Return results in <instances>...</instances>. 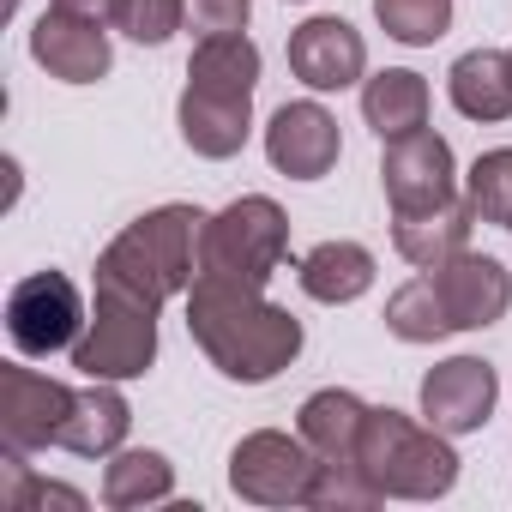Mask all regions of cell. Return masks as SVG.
<instances>
[{
    "label": "cell",
    "mask_w": 512,
    "mask_h": 512,
    "mask_svg": "<svg viewBox=\"0 0 512 512\" xmlns=\"http://www.w3.org/2000/svg\"><path fill=\"white\" fill-rule=\"evenodd\" d=\"M187 332L211 356V368L241 386H266L302 356V320L290 308H278L253 284H229L205 272L187 290Z\"/></svg>",
    "instance_id": "cell-1"
},
{
    "label": "cell",
    "mask_w": 512,
    "mask_h": 512,
    "mask_svg": "<svg viewBox=\"0 0 512 512\" xmlns=\"http://www.w3.org/2000/svg\"><path fill=\"white\" fill-rule=\"evenodd\" d=\"M199 229H205V211L193 205H157L133 217L97 253V296H121L151 314L169 296H187L199 278Z\"/></svg>",
    "instance_id": "cell-2"
},
{
    "label": "cell",
    "mask_w": 512,
    "mask_h": 512,
    "mask_svg": "<svg viewBox=\"0 0 512 512\" xmlns=\"http://www.w3.org/2000/svg\"><path fill=\"white\" fill-rule=\"evenodd\" d=\"M253 85H260V49L247 31L199 37L181 91V139L193 157H235L253 133Z\"/></svg>",
    "instance_id": "cell-3"
},
{
    "label": "cell",
    "mask_w": 512,
    "mask_h": 512,
    "mask_svg": "<svg viewBox=\"0 0 512 512\" xmlns=\"http://www.w3.org/2000/svg\"><path fill=\"white\" fill-rule=\"evenodd\" d=\"M356 464L380 488V500H440L458 482V452L446 446V434L434 422H410L392 404L386 410L368 404Z\"/></svg>",
    "instance_id": "cell-4"
},
{
    "label": "cell",
    "mask_w": 512,
    "mask_h": 512,
    "mask_svg": "<svg viewBox=\"0 0 512 512\" xmlns=\"http://www.w3.org/2000/svg\"><path fill=\"white\" fill-rule=\"evenodd\" d=\"M290 253V217L266 193H241L199 229V272L266 290Z\"/></svg>",
    "instance_id": "cell-5"
},
{
    "label": "cell",
    "mask_w": 512,
    "mask_h": 512,
    "mask_svg": "<svg viewBox=\"0 0 512 512\" xmlns=\"http://www.w3.org/2000/svg\"><path fill=\"white\" fill-rule=\"evenodd\" d=\"M320 482V458L302 434L260 428L229 452V488L253 506H308Z\"/></svg>",
    "instance_id": "cell-6"
},
{
    "label": "cell",
    "mask_w": 512,
    "mask_h": 512,
    "mask_svg": "<svg viewBox=\"0 0 512 512\" xmlns=\"http://www.w3.org/2000/svg\"><path fill=\"white\" fill-rule=\"evenodd\" d=\"M151 362H157V314L121 296H97V314L73 344V368L85 380H139Z\"/></svg>",
    "instance_id": "cell-7"
},
{
    "label": "cell",
    "mask_w": 512,
    "mask_h": 512,
    "mask_svg": "<svg viewBox=\"0 0 512 512\" xmlns=\"http://www.w3.org/2000/svg\"><path fill=\"white\" fill-rule=\"evenodd\" d=\"M85 332V302L67 272H31L7 296V338L19 356H55L73 350Z\"/></svg>",
    "instance_id": "cell-8"
},
{
    "label": "cell",
    "mask_w": 512,
    "mask_h": 512,
    "mask_svg": "<svg viewBox=\"0 0 512 512\" xmlns=\"http://www.w3.org/2000/svg\"><path fill=\"white\" fill-rule=\"evenodd\" d=\"M73 416V386L31 374L19 362H0V440L19 452L61 446V428Z\"/></svg>",
    "instance_id": "cell-9"
},
{
    "label": "cell",
    "mask_w": 512,
    "mask_h": 512,
    "mask_svg": "<svg viewBox=\"0 0 512 512\" xmlns=\"http://www.w3.org/2000/svg\"><path fill=\"white\" fill-rule=\"evenodd\" d=\"M428 278H434V296H440L452 332H482V326L506 320V308H512V272L500 260H488V253L464 247L452 260L428 266Z\"/></svg>",
    "instance_id": "cell-10"
},
{
    "label": "cell",
    "mask_w": 512,
    "mask_h": 512,
    "mask_svg": "<svg viewBox=\"0 0 512 512\" xmlns=\"http://www.w3.org/2000/svg\"><path fill=\"white\" fill-rule=\"evenodd\" d=\"M380 187L392 199V211H422V205H440L458 193V163H452V145L440 133H404V139H386V157H380Z\"/></svg>",
    "instance_id": "cell-11"
},
{
    "label": "cell",
    "mask_w": 512,
    "mask_h": 512,
    "mask_svg": "<svg viewBox=\"0 0 512 512\" xmlns=\"http://www.w3.org/2000/svg\"><path fill=\"white\" fill-rule=\"evenodd\" d=\"M500 380L482 356H446L440 368L422 374V416L452 440V434H476L494 416Z\"/></svg>",
    "instance_id": "cell-12"
},
{
    "label": "cell",
    "mask_w": 512,
    "mask_h": 512,
    "mask_svg": "<svg viewBox=\"0 0 512 512\" xmlns=\"http://www.w3.org/2000/svg\"><path fill=\"white\" fill-rule=\"evenodd\" d=\"M31 61L61 85H97V79H109V61H115L109 55V25H91L79 13L49 7L31 31Z\"/></svg>",
    "instance_id": "cell-13"
},
{
    "label": "cell",
    "mask_w": 512,
    "mask_h": 512,
    "mask_svg": "<svg viewBox=\"0 0 512 512\" xmlns=\"http://www.w3.org/2000/svg\"><path fill=\"white\" fill-rule=\"evenodd\" d=\"M338 151H344L338 115L320 109V103H284V109L272 115V127H266V157H272V169L290 175V181H320V175H332Z\"/></svg>",
    "instance_id": "cell-14"
},
{
    "label": "cell",
    "mask_w": 512,
    "mask_h": 512,
    "mask_svg": "<svg viewBox=\"0 0 512 512\" xmlns=\"http://www.w3.org/2000/svg\"><path fill=\"white\" fill-rule=\"evenodd\" d=\"M290 73L308 91H344L368 73V43L344 19H308L290 31Z\"/></svg>",
    "instance_id": "cell-15"
},
{
    "label": "cell",
    "mask_w": 512,
    "mask_h": 512,
    "mask_svg": "<svg viewBox=\"0 0 512 512\" xmlns=\"http://www.w3.org/2000/svg\"><path fill=\"white\" fill-rule=\"evenodd\" d=\"M470 229H476V211L458 193L440 199V205H422V211H392V247L404 253L416 272H428V266L452 260V253H464Z\"/></svg>",
    "instance_id": "cell-16"
},
{
    "label": "cell",
    "mask_w": 512,
    "mask_h": 512,
    "mask_svg": "<svg viewBox=\"0 0 512 512\" xmlns=\"http://www.w3.org/2000/svg\"><path fill=\"white\" fill-rule=\"evenodd\" d=\"M446 97L464 121H506L512 115V55L506 49H470L446 73Z\"/></svg>",
    "instance_id": "cell-17"
},
{
    "label": "cell",
    "mask_w": 512,
    "mask_h": 512,
    "mask_svg": "<svg viewBox=\"0 0 512 512\" xmlns=\"http://www.w3.org/2000/svg\"><path fill=\"white\" fill-rule=\"evenodd\" d=\"M296 284H302L314 302L344 308V302H356V296L374 290V253H368L362 241H320V247L302 253Z\"/></svg>",
    "instance_id": "cell-18"
},
{
    "label": "cell",
    "mask_w": 512,
    "mask_h": 512,
    "mask_svg": "<svg viewBox=\"0 0 512 512\" xmlns=\"http://www.w3.org/2000/svg\"><path fill=\"white\" fill-rule=\"evenodd\" d=\"M127 428H133V410H127V398L115 392V380H91L85 392H73V416H67V428H61V452L109 458V452H121Z\"/></svg>",
    "instance_id": "cell-19"
},
{
    "label": "cell",
    "mask_w": 512,
    "mask_h": 512,
    "mask_svg": "<svg viewBox=\"0 0 512 512\" xmlns=\"http://www.w3.org/2000/svg\"><path fill=\"white\" fill-rule=\"evenodd\" d=\"M362 422H368V404L344 386H326L302 404L296 416V434L314 446V458L326 464H356V446H362Z\"/></svg>",
    "instance_id": "cell-20"
},
{
    "label": "cell",
    "mask_w": 512,
    "mask_h": 512,
    "mask_svg": "<svg viewBox=\"0 0 512 512\" xmlns=\"http://www.w3.org/2000/svg\"><path fill=\"white\" fill-rule=\"evenodd\" d=\"M362 121L386 139H404V133H422L428 127V79L410 73V67H386L362 85Z\"/></svg>",
    "instance_id": "cell-21"
},
{
    "label": "cell",
    "mask_w": 512,
    "mask_h": 512,
    "mask_svg": "<svg viewBox=\"0 0 512 512\" xmlns=\"http://www.w3.org/2000/svg\"><path fill=\"white\" fill-rule=\"evenodd\" d=\"M175 494V464L163 452H109V470H103V506L115 512H133V506H151V500H169Z\"/></svg>",
    "instance_id": "cell-22"
},
{
    "label": "cell",
    "mask_w": 512,
    "mask_h": 512,
    "mask_svg": "<svg viewBox=\"0 0 512 512\" xmlns=\"http://www.w3.org/2000/svg\"><path fill=\"white\" fill-rule=\"evenodd\" d=\"M386 332H392V338H404V344H434V338H446V332H452V320H446V308H440V296H434V278H428V272L392 290V302H386Z\"/></svg>",
    "instance_id": "cell-23"
},
{
    "label": "cell",
    "mask_w": 512,
    "mask_h": 512,
    "mask_svg": "<svg viewBox=\"0 0 512 512\" xmlns=\"http://www.w3.org/2000/svg\"><path fill=\"white\" fill-rule=\"evenodd\" d=\"M464 199L476 211V223H500L512 229V145L500 151H482L464 175Z\"/></svg>",
    "instance_id": "cell-24"
},
{
    "label": "cell",
    "mask_w": 512,
    "mask_h": 512,
    "mask_svg": "<svg viewBox=\"0 0 512 512\" xmlns=\"http://www.w3.org/2000/svg\"><path fill=\"white\" fill-rule=\"evenodd\" d=\"M374 19H380V31H386L392 43L428 49V43H440L446 25H452V0H374Z\"/></svg>",
    "instance_id": "cell-25"
},
{
    "label": "cell",
    "mask_w": 512,
    "mask_h": 512,
    "mask_svg": "<svg viewBox=\"0 0 512 512\" xmlns=\"http://www.w3.org/2000/svg\"><path fill=\"white\" fill-rule=\"evenodd\" d=\"M187 19V0H127L121 13V31L139 43V49H163Z\"/></svg>",
    "instance_id": "cell-26"
},
{
    "label": "cell",
    "mask_w": 512,
    "mask_h": 512,
    "mask_svg": "<svg viewBox=\"0 0 512 512\" xmlns=\"http://www.w3.org/2000/svg\"><path fill=\"white\" fill-rule=\"evenodd\" d=\"M247 13L253 0H187V19L199 37H229V31H247Z\"/></svg>",
    "instance_id": "cell-27"
},
{
    "label": "cell",
    "mask_w": 512,
    "mask_h": 512,
    "mask_svg": "<svg viewBox=\"0 0 512 512\" xmlns=\"http://www.w3.org/2000/svg\"><path fill=\"white\" fill-rule=\"evenodd\" d=\"M49 7H61V13H79V19H91V25H121L127 0H49Z\"/></svg>",
    "instance_id": "cell-28"
},
{
    "label": "cell",
    "mask_w": 512,
    "mask_h": 512,
    "mask_svg": "<svg viewBox=\"0 0 512 512\" xmlns=\"http://www.w3.org/2000/svg\"><path fill=\"white\" fill-rule=\"evenodd\" d=\"M506 55H512V49H506Z\"/></svg>",
    "instance_id": "cell-29"
}]
</instances>
